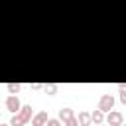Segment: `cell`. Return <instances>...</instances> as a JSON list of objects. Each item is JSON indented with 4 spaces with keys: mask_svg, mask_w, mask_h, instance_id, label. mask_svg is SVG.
Segmentation results:
<instances>
[{
    "mask_svg": "<svg viewBox=\"0 0 126 126\" xmlns=\"http://www.w3.org/2000/svg\"><path fill=\"white\" fill-rule=\"evenodd\" d=\"M112 108H114V96L112 94H100V98H98V110L106 114Z\"/></svg>",
    "mask_w": 126,
    "mask_h": 126,
    "instance_id": "1",
    "label": "cell"
},
{
    "mask_svg": "<svg viewBox=\"0 0 126 126\" xmlns=\"http://www.w3.org/2000/svg\"><path fill=\"white\" fill-rule=\"evenodd\" d=\"M79 126H91V112H79Z\"/></svg>",
    "mask_w": 126,
    "mask_h": 126,
    "instance_id": "6",
    "label": "cell"
},
{
    "mask_svg": "<svg viewBox=\"0 0 126 126\" xmlns=\"http://www.w3.org/2000/svg\"><path fill=\"white\" fill-rule=\"evenodd\" d=\"M45 126H63V122H61L59 118H47Z\"/></svg>",
    "mask_w": 126,
    "mask_h": 126,
    "instance_id": "12",
    "label": "cell"
},
{
    "mask_svg": "<svg viewBox=\"0 0 126 126\" xmlns=\"http://www.w3.org/2000/svg\"><path fill=\"white\" fill-rule=\"evenodd\" d=\"M71 116H75V114H73V110H71L69 106H65V108H61V110H59V120H61V122L69 120Z\"/></svg>",
    "mask_w": 126,
    "mask_h": 126,
    "instance_id": "7",
    "label": "cell"
},
{
    "mask_svg": "<svg viewBox=\"0 0 126 126\" xmlns=\"http://www.w3.org/2000/svg\"><path fill=\"white\" fill-rule=\"evenodd\" d=\"M96 126H104V124H102V122H100V124H96Z\"/></svg>",
    "mask_w": 126,
    "mask_h": 126,
    "instance_id": "15",
    "label": "cell"
},
{
    "mask_svg": "<svg viewBox=\"0 0 126 126\" xmlns=\"http://www.w3.org/2000/svg\"><path fill=\"white\" fill-rule=\"evenodd\" d=\"M8 124H10V126H24L26 122H24V120H22V116L16 112V114H12V118H10V122H8Z\"/></svg>",
    "mask_w": 126,
    "mask_h": 126,
    "instance_id": "9",
    "label": "cell"
},
{
    "mask_svg": "<svg viewBox=\"0 0 126 126\" xmlns=\"http://www.w3.org/2000/svg\"><path fill=\"white\" fill-rule=\"evenodd\" d=\"M41 89H43L47 94H55V93H57V85H41Z\"/></svg>",
    "mask_w": 126,
    "mask_h": 126,
    "instance_id": "11",
    "label": "cell"
},
{
    "mask_svg": "<svg viewBox=\"0 0 126 126\" xmlns=\"http://www.w3.org/2000/svg\"><path fill=\"white\" fill-rule=\"evenodd\" d=\"M20 106H22V102H20L18 94H8V96H6V108H8L12 114H16V112L20 110Z\"/></svg>",
    "mask_w": 126,
    "mask_h": 126,
    "instance_id": "3",
    "label": "cell"
},
{
    "mask_svg": "<svg viewBox=\"0 0 126 126\" xmlns=\"http://www.w3.org/2000/svg\"><path fill=\"white\" fill-rule=\"evenodd\" d=\"M18 114L22 116V120L28 124L30 122V118H32V104H22L20 106V110H18Z\"/></svg>",
    "mask_w": 126,
    "mask_h": 126,
    "instance_id": "5",
    "label": "cell"
},
{
    "mask_svg": "<svg viewBox=\"0 0 126 126\" xmlns=\"http://www.w3.org/2000/svg\"><path fill=\"white\" fill-rule=\"evenodd\" d=\"M124 122V114L118 110H108L106 112V124L108 126H122Z\"/></svg>",
    "mask_w": 126,
    "mask_h": 126,
    "instance_id": "2",
    "label": "cell"
},
{
    "mask_svg": "<svg viewBox=\"0 0 126 126\" xmlns=\"http://www.w3.org/2000/svg\"><path fill=\"white\" fill-rule=\"evenodd\" d=\"M63 126H79V120H77V116H71L69 120H65V122H63Z\"/></svg>",
    "mask_w": 126,
    "mask_h": 126,
    "instance_id": "13",
    "label": "cell"
},
{
    "mask_svg": "<svg viewBox=\"0 0 126 126\" xmlns=\"http://www.w3.org/2000/svg\"><path fill=\"white\" fill-rule=\"evenodd\" d=\"M6 89H8V93H10V94H18V93H20V89H22V85H18V83H8V85H6Z\"/></svg>",
    "mask_w": 126,
    "mask_h": 126,
    "instance_id": "10",
    "label": "cell"
},
{
    "mask_svg": "<svg viewBox=\"0 0 126 126\" xmlns=\"http://www.w3.org/2000/svg\"><path fill=\"white\" fill-rule=\"evenodd\" d=\"M0 126H10V124H0Z\"/></svg>",
    "mask_w": 126,
    "mask_h": 126,
    "instance_id": "14",
    "label": "cell"
},
{
    "mask_svg": "<svg viewBox=\"0 0 126 126\" xmlns=\"http://www.w3.org/2000/svg\"><path fill=\"white\" fill-rule=\"evenodd\" d=\"M47 112L45 110H39L37 114H33L30 120H32V126H45V122H47Z\"/></svg>",
    "mask_w": 126,
    "mask_h": 126,
    "instance_id": "4",
    "label": "cell"
},
{
    "mask_svg": "<svg viewBox=\"0 0 126 126\" xmlns=\"http://www.w3.org/2000/svg\"><path fill=\"white\" fill-rule=\"evenodd\" d=\"M102 120H104V112H100V110L96 108V110L91 114V122H94V124H100Z\"/></svg>",
    "mask_w": 126,
    "mask_h": 126,
    "instance_id": "8",
    "label": "cell"
}]
</instances>
